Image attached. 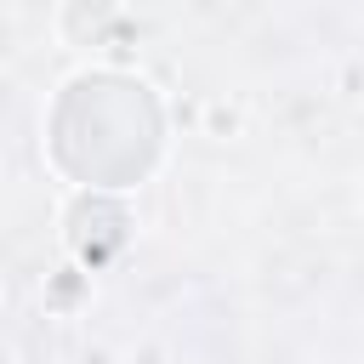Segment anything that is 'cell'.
<instances>
[{"label": "cell", "mask_w": 364, "mask_h": 364, "mask_svg": "<svg viewBox=\"0 0 364 364\" xmlns=\"http://www.w3.org/2000/svg\"><path fill=\"white\" fill-rule=\"evenodd\" d=\"M114 0H63V11H57V34L68 40V46H102L108 40V28H114Z\"/></svg>", "instance_id": "obj_1"}, {"label": "cell", "mask_w": 364, "mask_h": 364, "mask_svg": "<svg viewBox=\"0 0 364 364\" xmlns=\"http://www.w3.org/2000/svg\"><path fill=\"white\" fill-rule=\"evenodd\" d=\"M80 301H91V279H85L80 267H63V273H51V284H46V307H57V313H74Z\"/></svg>", "instance_id": "obj_2"}, {"label": "cell", "mask_w": 364, "mask_h": 364, "mask_svg": "<svg viewBox=\"0 0 364 364\" xmlns=\"http://www.w3.org/2000/svg\"><path fill=\"white\" fill-rule=\"evenodd\" d=\"M205 125H210V136H233V131H239V108L210 102V108H205Z\"/></svg>", "instance_id": "obj_3"}, {"label": "cell", "mask_w": 364, "mask_h": 364, "mask_svg": "<svg viewBox=\"0 0 364 364\" xmlns=\"http://www.w3.org/2000/svg\"><path fill=\"white\" fill-rule=\"evenodd\" d=\"M341 97H358V63L341 68Z\"/></svg>", "instance_id": "obj_4"}]
</instances>
